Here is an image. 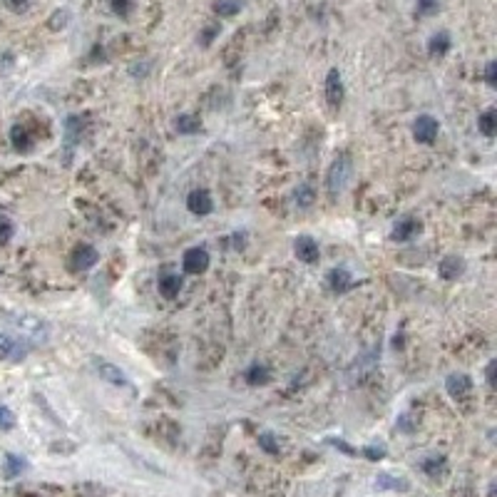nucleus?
<instances>
[{
	"label": "nucleus",
	"mask_w": 497,
	"mask_h": 497,
	"mask_svg": "<svg viewBox=\"0 0 497 497\" xmlns=\"http://www.w3.org/2000/svg\"><path fill=\"white\" fill-rule=\"evenodd\" d=\"M3 321L13 328L18 334V339L22 341H30V343H45L50 336V328L43 318L38 316H30V313H6Z\"/></svg>",
	"instance_id": "nucleus-1"
},
{
	"label": "nucleus",
	"mask_w": 497,
	"mask_h": 497,
	"mask_svg": "<svg viewBox=\"0 0 497 497\" xmlns=\"http://www.w3.org/2000/svg\"><path fill=\"white\" fill-rule=\"evenodd\" d=\"M350 177H353V164H350L348 154H343V157H339L331 164V172H328L326 184H328V191H331V197H336V194H341V191L346 189Z\"/></svg>",
	"instance_id": "nucleus-2"
},
{
	"label": "nucleus",
	"mask_w": 497,
	"mask_h": 497,
	"mask_svg": "<svg viewBox=\"0 0 497 497\" xmlns=\"http://www.w3.org/2000/svg\"><path fill=\"white\" fill-rule=\"evenodd\" d=\"M27 355V343L18 336L3 334L0 331V361H11V363H20L25 361Z\"/></svg>",
	"instance_id": "nucleus-3"
},
{
	"label": "nucleus",
	"mask_w": 497,
	"mask_h": 497,
	"mask_svg": "<svg viewBox=\"0 0 497 497\" xmlns=\"http://www.w3.org/2000/svg\"><path fill=\"white\" fill-rule=\"evenodd\" d=\"M182 266H184L186 273H202L209 268V252L204 246H191L184 252V259H182Z\"/></svg>",
	"instance_id": "nucleus-4"
},
{
	"label": "nucleus",
	"mask_w": 497,
	"mask_h": 497,
	"mask_svg": "<svg viewBox=\"0 0 497 497\" xmlns=\"http://www.w3.org/2000/svg\"><path fill=\"white\" fill-rule=\"evenodd\" d=\"M97 259H100V254L93 244H77L75 252H72L70 264L75 271H88V268H93L95 264H97Z\"/></svg>",
	"instance_id": "nucleus-5"
},
{
	"label": "nucleus",
	"mask_w": 497,
	"mask_h": 497,
	"mask_svg": "<svg viewBox=\"0 0 497 497\" xmlns=\"http://www.w3.org/2000/svg\"><path fill=\"white\" fill-rule=\"evenodd\" d=\"M437 130H440V125H437V120H433L430 115H421L416 122H413V135H416V139L418 142H423V144L435 142Z\"/></svg>",
	"instance_id": "nucleus-6"
},
{
	"label": "nucleus",
	"mask_w": 497,
	"mask_h": 497,
	"mask_svg": "<svg viewBox=\"0 0 497 497\" xmlns=\"http://www.w3.org/2000/svg\"><path fill=\"white\" fill-rule=\"evenodd\" d=\"M186 207H189L191 214H197V217H207V214L214 212L212 194H209L207 189H194V191H189V197H186Z\"/></svg>",
	"instance_id": "nucleus-7"
},
{
	"label": "nucleus",
	"mask_w": 497,
	"mask_h": 497,
	"mask_svg": "<svg viewBox=\"0 0 497 497\" xmlns=\"http://www.w3.org/2000/svg\"><path fill=\"white\" fill-rule=\"evenodd\" d=\"M326 100L334 109L341 107V102H343V80H341L339 70H331L326 77Z\"/></svg>",
	"instance_id": "nucleus-8"
},
{
	"label": "nucleus",
	"mask_w": 497,
	"mask_h": 497,
	"mask_svg": "<svg viewBox=\"0 0 497 497\" xmlns=\"http://www.w3.org/2000/svg\"><path fill=\"white\" fill-rule=\"evenodd\" d=\"M294 252H296V259L304 264L318 261V244L311 239V236H299V239L294 241Z\"/></svg>",
	"instance_id": "nucleus-9"
},
{
	"label": "nucleus",
	"mask_w": 497,
	"mask_h": 497,
	"mask_svg": "<svg viewBox=\"0 0 497 497\" xmlns=\"http://www.w3.org/2000/svg\"><path fill=\"white\" fill-rule=\"evenodd\" d=\"M445 390H448L453 398H465V395L472 390V381L465 373H453V376H448V381H445Z\"/></svg>",
	"instance_id": "nucleus-10"
},
{
	"label": "nucleus",
	"mask_w": 497,
	"mask_h": 497,
	"mask_svg": "<svg viewBox=\"0 0 497 497\" xmlns=\"http://www.w3.org/2000/svg\"><path fill=\"white\" fill-rule=\"evenodd\" d=\"M157 286H159V291H162L164 299H175V296L182 291V279H179V273H172V271L159 273Z\"/></svg>",
	"instance_id": "nucleus-11"
},
{
	"label": "nucleus",
	"mask_w": 497,
	"mask_h": 497,
	"mask_svg": "<svg viewBox=\"0 0 497 497\" xmlns=\"http://www.w3.org/2000/svg\"><path fill=\"white\" fill-rule=\"evenodd\" d=\"M418 231H421V222H418V219H413V217L400 219L398 224H395V229H393V239L395 241H408V239H413Z\"/></svg>",
	"instance_id": "nucleus-12"
},
{
	"label": "nucleus",
	"mask_w": 497,
	"mask_h": 497,
	"mask_svg": "<svg viewBox=\"0 0 497 497\" xmlns=\"http://www.w3.org/2000/svg\"><path fill=\"white\" fill-rule=\"evenodd\" d=\"M465 271V261L460 257H445L443 261H440V276L448 281L453 279H460Z\"/></svg>",
	"instance_id": "nucleus-13"
},
{
	"label": "nucleus",
	"mask_w": 497,
	"mask_h": 497,
	"mask_svg": "<svg viewBox=\"0 0 497 497\" xmlns=\"http://www.w3.org/2000/svg\"><path fill=\"white\" fill-rule=\"evenodd\" d=\"M97 373H100V378H104V381H109V383H112V386H127L125 373H122L120 368L115 366V363L97 361Z\"/></svg>",
	"instance_id": "nucleus-14"
},
{
	"label": "nucleus",
	"mask_w": 497,
	"mask_h": 497,
	"mask_svg": "<svg viewBox=\"0 0 497 497\" xmlns=\"http://www.w3.org/2000/svg\"><path fill=\"white\" fill-rule=\"evenodd\" d=\"M328 284H331V289H334L336 294H346L353 281H350V273L346 271V268H334L331 276H328Z\"/></svg>",
	"instance_id": "nucleus-15"
},
{
	"label": "nucleus",
	"mask_w": 497,
	"mask_h": 497,
	"mask_svg": "<svg viewBox=\"0 0 497 497\" xmlns=\"http://www.w3.org/2000/svg\"><path fill=\"white\" fill-rule=\"evenodd\" d=\"M450 35L445 33V30H440V33H435L430 40H428V53L435 55V57H440V55H445L450 50Z\"/></svg>",
	"instance_id": "nucleus-16"
},
{
	"label": "nucleus",
	"mask_w": 497,
	"mask_h": 497,
	"mask_svg": "<svg viewBox=\"0 0 497 497\" xmlns=\"http://www.w3.org/2000/svg\"><path fill=\"white\" fill-rule=\"evenodd\" d=\"M11 142H13V147H15L18 152H27V149L33 147V137L27 135L25 127L15 125V127L11 130Z\"/></svg>",
	"instance_id": "nucleus-17"
},
{
	"label": "nucleus",
	"mask_w": 497,
	"mask_h": 497,
	"mask_svg": "<svg viewBox=\"0 0 497 497\" xmlns=\"http://www.w3.org/2000/svg\"><path fill=\"white\" fill-rule=\"evenodd\" d=\"M477 125H480V130H482V135H487V137H492L497 132V112L495 109H485L480 115V120H477Z\"/></svg>",
	"instance_id": "nucleus-18"
},
{
	"label": "nucleus",
	"mask_w": 497,
	"mask_h": 497,
	"mask_svg": "<svg viewBox=\"0 0 497 497\" xmlns=\"http://www.w3.org/2000/svg\"><path fill=\"white\" fill-rule=\"evenodd\" d=\"M199 127H202V122H199L197 115H182L179 120H177V130H179L182 135H194V132H199Z\"/></svg>",
	"instance_id": "nucleus-19"
},
{
	"label": "nucleus",
	"mask_w": 497,
	"mask_h": 497,
	"mask_svg": "<svg viewBox=\"0 0 497 497\" xmlns=\"http://www.w3.org/2000/svg\"><path fill=\"white\" fill-rule=\"evenodd\" d=\"M25 470V460L20 455H6V477H18Z\"/></svg>",
	"instance_id": "nucleus-20"
},
{
	"label": "nucleus",
	"mask_w": 497,
	"mask_h": 497,
	"mask_svg": "<svg viewBox=\"0 0 497 497\" xmlns=\"http://www.w3.org/2000/svg\"><path fill=\"white\" fill-rule=\"evenodd\" d=\"M376 487L378 490H408V482L398 480V477H390V475H378Z\"/></svg>",
	"instance_id": "nucleus-21"
},
{
	"label": "nucleus",
	"mask_w": 497,
	"mask_h": 497,
	"mask_svg": "<svg viewBox=\"0 0 497 497\" xmlns=\"http://www.w3.org/2000/svg\"><path fill=\"white\" fill-rule=\"evenodd\" d=\"M268 378H271V373L264 366H254L246 373V383H249V386H264V383H268Z\"/></svg>",
	"instance_id": "nucleus-22"
},
{
	"label": "nucleus",
	"mask_w": 497,
	"mask_h": 497,
	"mask_svg": "<svg viewBox=\"0 0 497 497\" xmlns=\"http://www.w3.org/2000/svg\"><path fill=\"white\" fill-rule=\"evenodd\" d=\"M313 199H316V191H313V186L301 184L299 189H296V204H299V207H311Z\"/></svg>",
	"instance_id": "nucleus-23"
},
{
	"label": "nucleus",
	"mask_w": 497,
	"mask_h": 497,
	"mask_svg": "<svg viewBox=\"0 0 497 497\" xmlns=\"http://www.w3.org/2000/svg\"><path fill=\"white\" fill-rule=\"evenodd\" d=\"M423 470H425L430 477H437L445 470V458H437V455L435 458H428L425 463H423Z\"/></svg>",
	"instance_id": "nucleus-24"
},
{
	"label": "nucleus",
	"mask_w": 497,
	"mask_h": 497,
	"mask_svg": "<svg viewBox=\"0 0 497 497\" xmlns=\"http://www.w3.org/2000/svg\"><path fill=\"white\" fill-rule=\"evenodd\" d=\"M13 231H15L13 222L6 217V214H0V244H8V241L13 239Z\"/></svg>",
	"instance_id": "nucleus-25"
},
{
	"label": "nucleus",
	"mask_w": 497,
	"mask_h": 497,
	"mask_svg": "<svg viewBox=\"0 0 497 497\" xmlns=\"http://www.w3.org/2000/svg\"><path fill=\"white\" fill-rule=\"evenodd\" d=\"M3 6H6L11 13L22 15V13H27L30 8H33V0H3Z\"/></svg>",
	"instance_id": "nucleus-26"
},
{
	"label": "nucleus",
	"mask_w": 497,
	"mask_h": 497,
	"mask_svg": "<svg viewBox=\"0 0 497 497\" xmlns=\"http://www.w3.org/2000/svg\"><path fill=\"white\" fill-rule=\"evenodd\" d=\"M217 13H222V15H236L239 13V3L236 0H217Z\"/></svg>",
	"instance_id": "nucleus-27"
},
{
	"label": "nucleus",
	"mask_w": 497,
	"mask_h": 497,
	"mask_svg": "<svg viewBox=\"0 0 497 497\" xmlns=\"http://www.w3.org/2000/svg\"><path fill=\"white\" fill-rule=\"evenodd\" d=\"M437 8H440V0H418L416 3L418 15H433V13H437Z\"/></svg>",
	"instance_id": "nucleus-28"
},
{
	"label": "nucleus",
	"mask_w": 497,
	"mask_h": 497,
	"mask_svg": "<svg viewBox=\"0 0 497 497\" xmlns=\"http://www.w3.org/2000/svg\"><path fill=\"white\" fill-rule=\"evenodd\" d=\"M13 425H15L13 410L6 408V405H0V430H13Z\"/></svg>",
	"instance_id": "nucleus-29"
},
{
	"label": "nucleus",
	"mask_w": 497,
	"mask_h": 497,
	"mask_svg": "<svg viewBox=\"0 0 497 497\" xmlns=\"http://www.w3.org/2000/svg\"><path fill=\"white\" fill-rule=\"evenodd\" d=\"M259 445H261V448L266 450V453H271V455L279 453V443L273 440L271 433H261V435H259Z\"/></svg>",
	"instance_id": "nucleus-30"
},
{
	"label": "nucleus",
	"mask_w": 497,
	"mask_h": 497,
	"mask_svg": "<svg viewBox=\"0 0 497 497\" xmlns=\"http://www.w3.org/2000/svg\"><path fill=\"white\" fill-rule=\"evenodd\" d=\"M109 6H112V13H117L122 18H127L132 13V0H109Z\"/></svg>",
	"instance_id": "nucleus-31"
},
{
	"label": "nucleus",
	"mask_w": 497,
	"mask_h": 497,
	"mask_svg": "<svg viewBox=\"0 0 497 497\" xmlns=\"http://www.w3.org/2000/svg\"><path fill=\"white\" fill-rule=\"evenodd\" d=\"M67 11H55V15L50 18V27H53V30H57V27H62L67 22Z\"/></svg>",
	"instance_id": "nucleus-32"
},
{
	"label": "nucleus",
	"mask_w": 497,
	"mask_h": 497,
	"mask_svg": "<svg viewBox=\"0 0 497 497\" xmlns=\"http://www.w3.org/2000/svg\"><path fill=\"white\" fill-rule=\"evenodd\" d=\"M485 80H487V85H490V88H495V85H497V62H487Z\"/></svg>",
	"instance_id": "nucleus-33"
},
{
	"label": "nucleus",
	"mask_w": 497,
	"mask_h": 497,
	"mask_svg": "<svg viewBox=\"0 0 497 497\" xmlns=\"http://www.w3.org/2000/svg\"><path fill=\"white\" fill-rule=\"evenodd\" d=\"M361 453L366 455L368 460H383V458H386V450H383V448H363Z\"/></svg>",
	"instance_id": "nucleus-34"
},
{
	"label": "nucleus",
	"mask_w": 497,
	"mask_h": 497,
	"mask_svg": "<svg viewBox=\"0 0 497 497\" xmlns=\"http://www.w3.org/2000/svg\"><path fill=\"white\" fill-rule=\"evenodd\" d=\"M328 443H331V445H336V448H339V450H343L346 455H358V450H353V448H350V445H346L343 440H334V437H331V440H328Z\"/></svg>",
	"instance_id": "nucleus-35"
},
{
	"label": "nucleus",
	"mask_w": 497,
	"mask_h": 497,
	"mask_svg": "<svg viewBox=\"0 0 497 497\" xmlns=\"http://www.w3.org/2000/svg\"><path fill=\"white\" fill-rule=\"evenodd\" d=\"M495 368L497 363L490 361V366H487V383H490V388H495Z\"/></svg>",
	"instance_id": "nucleus-36"
},
{
	"label": "nucleus",
	"mask_w": 497,
	"mask_h": 497,
	"mask_svg": "<svg viewBox=\"0 0 497 497\" xmlns=\"http://www.w3.org/2000/svg\"><path fill=\"white\" fill-rule=\"evenodd\" d=\"M214 35H217V27H207V30H204L202 45H209V43H212V38H214Z\"/></svg>",
	"instance_id": "nucleus-37"
}]
</instances>
